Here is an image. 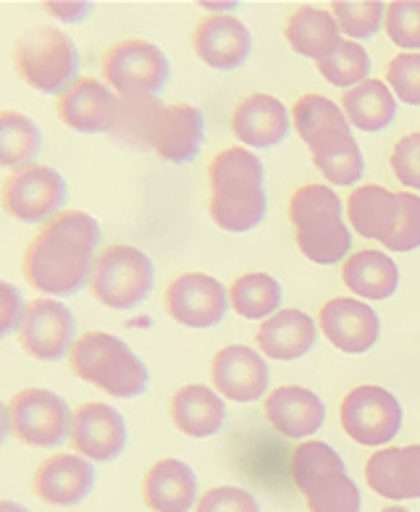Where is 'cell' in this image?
I'll list each match as a JSON object with an SVG mask.
<instances>
[{
    "label": "cell",
    "instance_id": "6da1fadb",
    "mask_svg": "<svg viewBox=\"0 0 420 512\" xmlns=\"http://www.w3.org/2000/svg\"><path fill=\"white\" fill-rule=\"evenodd\" d=\"M100 245L98 221L84 211H61L45 221L24 253V279L50 297H71L92 276Z\"/></svg>",
    "mask_w": 420,
    "mask_h": 512
},
{
    "label": "cell",
    "instance_id": "7a4b0ae2",
    "mask_svg": "<svg viewBox=\"0 0 420 512\" xmlns=\"http://www.w3.org/2000/svg\"><path fill=\"white\" fill-rule=\"evenodd\" d=\"M208 211L218 229L231 234L250 232L266 218V171L247 148H226L208 166Z\"/></svg>",
    "mask_w": 420,
    "mask_h": 512
},
{
    "label": "cell",
    "instance_id": "3957f363",
    "mask_svg": "<svg viewBox=\"0 0 420 512\" xmlns=\"http://www.w3.org/2000/svg\"><path fill=\"white\" fill-rule=\"evenodd\" d=\"M294 129L310 150L315 169L326 182L352 187L363 176V150L350 132V121L334 100L323 95H302L294 103Z\"/></svg>",
    "mask_w": 420,
    "mask_h": 512
},
{
    "label": "cell",
    "instance_id": "277c9868",
    "mask_svg": "<svg viewBox=\"0 0 420 512\" xmlns=\"http://www.w3.org/2000/svg\"><path fill=\"white\" fill-rule=\"evenodd\" d=\"M347 216L360 237L378 239L392 253L420 247V197L363 184L347 197Z\"/></svg>",
    "mask_w": 420,
    "mask_h": 512
},
{
    "label": "cell",
    "instance_id": "5b68a950",
    "mask_svg": "<svg viewBox=\"0 0 420 512\" xmlns=\"http://www.w3.org/2000/svg\"><path fill=\"white\" fill-rule=\"evenodd\" d=\"M69 365L77 379L119 400L140 397L150 384L147 365L134 355L132 347L105 331H87L79 337L69 352Z\"/></svg>",
    "mask_w": 420,
    "mask_h": 512
},
{
    "label": "cell",
    "instance_id": "8992f818",
    "mask_svg": "<svg viewBox=\"0 0 420 512\" xmlns=\"http://www.w3.org/2000/svg\"><path fill=\"white\" fill-rule=\"evenodd\" d=\"M297 247L318 266H331L347 255L352 234L342 218V200L329 184H305L289 200Z\"/></svg>",
    "mask_w": 420,
    "mask_h": 512
},
{
    "label": "cell",
    "instance_id": "52a82bcc",
    "mask_svg": "<svg viewBox=\"0 0 420 512\" xmlns=\"http://www.w3.org/2000/svg\"><path fill=\"white\" fill-rule=\"evenodd\" d=\"M292 478L310 512H360V489L326 442H305L294 449Z\"/></svg>",
    "mask_w": 420,
    "mask_h": 512
},
{
    "label": "cell",
    "instance_id": "ba28073f",
    "mask_svg": "<svg viewBox=\"0 0 420 512\" xmlns=\"http://www.w3.org/2000/svg\"><path fill=\"white\" fill-rule=\"evenodd\" d=\"M14 64L29 87L63 95L79 71L77 45L56 27H29L14 45Z\"/></svg>",
    "mask_w": 420,
    "mask_h": 512
},
{
    "label": "cell",
    "instance_id": "9c48e42d",
    "mask_svg": "<svg viewBox=\"0 0 420 512\" xmlns=\"http://www.w3.org/2000/svg\"><path fill=\"white\" fill-rule=\"evenodd\" d=\"M153 260L132 245H111L95 260L90 289L111 310H129L153 292Z\"/></svg>",
    "mask_w": 420,
    "mask_h": 512
},
{
    "label": "cell",
    "instance_id": "30bf717a",
    "mask_svg": "<svg viewBox=\"0 0 420 512\" xmlns=\"http://www.w3.org/2000/svg\"><path fill=\"white\" fill-rule=\"evenodd\" d=\"M71 418L66 400L50 389H24L8 400L3 410V428L27 447H56L71 436Z\"/></svg>",
    "mask_w": 420,
    "mask_h": 512
},
{
    "label": "cell",
    "instance_id": "8fae6325",
    "mask_svg": "<svg viewBox=\"0 0 420 512\" xmlns=\"http://www.w3.org/2000/svg\"><path fill=\"white\" fill-rule=\"evenodd\" d=\"M103 77L121 98L158 95L171 79V66L158 45L121 40L103 56Z\"/></svg>",
    "mask_w": 420,
    "mask_h": 512
},
{
    "label": "cell",
    "instance_id": "7c38bea8",
    "mask_svg": "<svg viewBox=\"0 0 420 512\" xmlns=\"http://www.w3.org/2000/svg\"><path fill=\"white\" fill-rule=\"evenodd\" d=\"M66 182L56 169L29 163L21 166L3 182V211L24 224H40L58 216L66 203Z\"/></svg>",
    "mask_w": 420,
    "mask_h": 512
},
{
    "label": "cell",
    "instance_id": "4fadbf2b",
    "mask_svg": "<svg viewBox=\"0 0 420 512\" xmlns=\"http://www.w3.org/2000/svg\"><path fill=\"white\" fill-rule=\"evenodd\" d=\"M342 428L363 447H381L399 434L402 407L381 386H357L342 402Z\"/></svg>",
    "mask_w": 420,
    "mask_h": 512
},
{
    "label": "cell",
    "instance_id": "5bb4252c",
    "mask_svg": "<svg viewBox=\"0 0 420 512\" xmlns=\"http://www.w3.org/2000/svg\"><path fill=\"white\" fill-rule=\"evenodd\" d=\"M19 344L21 350L35 360H61L74 347L77 321L69 308H63L58 300H32L24 310L19 323Z\"/></svg>",
    "mask_w": 420,
    "mask_h": 512
},
{
    "label": "cell",
    "instance_id": "9a60e30c",
    "mask_svg": "<svg viewBox=\"0 0 420 512\" xmlns=\"http://www.w3.org/2000/svg\"><path fill=\"white\" fill-rule=\"evenodd\" d=\"M163 302L176 323L189 329H210L224 321L229 289L208 274H182L168 284Z\"/></svg>",
    "mask_w": 420,
    "mask_h": 512
},
{
    "label": "cell",
    "instance_id": "2e32d148",
    "mask_svg": "<svg viewBox=\"0 0 420 512\" xmlns=\"http://www.w3.org/2000/svg\"><path fill=\"white\" fill-rule=\"evenodd\" d=\"M58 119L74 132L100 134L116 127L121 111V95L95 77H79L58 98Z\"/></svg>",
    "mask_w": 420,
    "mask_h": 512
},
{
    "label": "cell",
    "instance_id": "e0dca14e",
    "mask_svg": "<svg viewBox=\"0 0 420 512\" xmlns=\"http://www.w3.org/2000/svg\"><path fill=\"white\" fill-rule=\"evenodd\" d=\"M71 447L87 460H116L126 447V423L119 410L103 402L77 407L71 418Z\"/></svg>",
    "mask_w": 420,
    "mask_h": 512
},
{
    "label": "cell",
    "instance_id": "ac0fdd59",
    "mask_svg": "<svg viewBox=\"0 0 420 512\" xmlns=\"http://www.w3.org/2000/svg\"><path fill=\"white\" fill-rule=\"evenodd\" d=\"M216 392L231 402H255L268 389V365L260 352L245 344H231L216 352L210 363Z\"/></svg>",
    "mask_w": 420,
    "mask_h": 512
},
{
    "label": "cell",
    "instance_id": "d6986e66",
    "mask_svg": "<svg viewBox=\"0 0 420 512\" xmlns=\"http://www.w3.org/2000/svg\"><path fill=\"white\" fill-rule=\"evenodd\" d=\"M192 48L205 66L218 71L239 69L252 50V35L237 16L210 14L200 19L192 35Z\"/></svg>",
    "mask_w": 420,
    "mask_h": 512
},
{
    "label": "cell",
    "instance_id": "ffe728a7",
    "mask_svg": "<svg viewBox=\"0 0 420 512\" xmlns=\"http://www.w3.org/2000/svg\"><path fill=\"white\" fill-rule=\"evenodd\" d=\"M95 468L82 455H53L42 460L32 478V489L45 505L71 507L90 497Z\"/></svg>",
    "mask_w": 420,
    "mask_h": 512
},
{
    "label": "cell",
    "instance_id": "44dd1931",
    "mask_svg": "<svg viewBox=\"0 0 420 512\" xmlns=\"http://www.w3.org/2000/svg\"><path fill=\"white\" fill-rule=\"evenodd\" d=\"M321 329L336 350L360 355L376 344L381 321L365 302L336 297L321 308Z\"/></svg>",
    "mask_w": 420,
    "mask_h": 512
},
{
    "label": "cell",
    "instance_id": "7402d4cb",
    "mask_svg": "<svg viewBox=\"0 0 420 512\" xmlns=\"http://www.w3.org/2000/svg\"><path fill=\"white\" fill-rule=\"evenodd\" d=\"M266 421L287 439H305L326 421V405L305 386H279L263 405Z\"/></svg>",
    "mask_w": 420,
    "mask_h": 512
},
{
    "label": "cell",
    "instance_id": "603a6c76",
    "mask_svg": "<svg viewBox=\"0 0 420 512\" xmlns=\"http://www.w3.org/2000/svg\"><path fill=\"white\" fill-rule=\"evenodd\" d=\"M368 486L386 499H420V444L378 449L365 465Z\"/></svg>",
    "mask_w": 420,
    "mask_h": 512
},
{
    "label": "cell",
    "instance_id": "cb8c5ba5",
    "mask_svg": "<svg viewBox=\"0 0 420 512\" xmlns=\"http://www.w3.org/2000/svg\"><path fill=\"white\" fill-rule=\"evenodd\" d=\"M231 132L250 148H273L289 134V111L279 98L258 92L239 100L231 113Z\"/></svg>",
    "mask_w": 420,
    "mask_h": 512
},
{
    "label": "cell",
    "instance_id": "d4e9b609",
    "mask_svg": "<svg viewBox=\"0 0 420 512\" xmlns=\"http://www.w3.org/2000/svg\"><path fill=\"white\" fill-rule=\"evenodd\" d=\"M203 137V111L195 106L176 103V106H166L161 121H158L153 150L158 153V158H163V161L182 166V163L195 161L200 148H203Z\"/></svg>",
    "mask_w": 420,
    "mask_h": 512
},
{
    "label": "cell",
    "instance_id": "484cf974",
    "mask_svg": "<svg viewBox=\"0 0 420 512\" xmlns=\"http://www.w3.org/2000/svg\"><path fill=\"white\" fill-rule=\"evenodd\" d=\"M142 499L153 512H189L197 502V476L182 460H161L147 470Z\"/></svg>",
    "mask_w": 420,
    "mask_h": 512
},
{
    "label": "cell",
    "instance_id": "4316f807",
    "mask_svg": "<svg viewBox=\"0 0 420 512\" xmlns=\"http://www.w3.org/2000/svg\"><path fill=\"white\" fill-rule=\"evenodd\" d=\"M171 421L189 439H208L221 431L226 421V405L216 392L203 384L182 386L171 397Z\"/></svg>",
    "mask_w": 420,
    "mask_h": 512
},
{
    "label": "cell",
    "instance_id": "83f0119b",
    "mask_svg": "<svg viewBox=\"0 0 420 512\" xmlns=\"http://www.w3.org/2000/svg\"><path fill=\"white\" fill-rule=\"evenodd\" d=\"M318 329L302 310H279L258 329V347L273 360H297L313 350Z\"/></svg>",
    "mask_w": 420,
    "mask_h": 512
},
{
    "label": "cell",
    "instance_id": "f1b7e54d",
    "mask_svg": "<svg viewBox=\"0 0 420 512\" xmlns=\"http://www.w3.org/2000/svg\"><path fill=\"white\" fill-rule=\"evenodd\" d=\"M284 37L294 48V53H300L305 58H315V61L329 58L344 43L342 27L336 22V16L331 11H323V8L315 6L297 8L287 19Z\"/></svg>",
    "mask_w": 420,
    "mask_h": 512
},
{
    "label": "cell",
    "instance_id": "f546056e",
    "mask_svg": "<svg viewBox=\"0 0 420 512\" xmlns=\"http://www.w3.org/2000/svg\"><path fill=\"white\" fill-rule=\"evenodd\" d=\"M344 284L365 300H386L399 287V268L389 255L378 250H360L347 258L342 268Z\"/></svg>",
    "mask_w": 420,
    "mask_h": 512
},
{
    "label": "cell",
    "instance_id": "4dcf8cb0",
    "mask_svg": "<svg viewBox=\"0 0 420 512\" xmlns=\"http://www.w3.org/2000/svg\"><path fill=\"white\" fill-rule=\"evenodd\" d=\"M342 111L352 127H357L360 132H378L392 124L394 113H397V98L384 82L365 79L363 85L344 90Z\"/></svg>",
    "mask_w": 420,
    "mask_h": 512
},
{
    "label": "cell",
    "instance_id": "1f68e13d",
    "mask_svg": "<svg viewBox=\"0 0 420 512\" xmlns=\"http://www.w3.org/2000/svg\"><path fill=\"white\" fill-rule=\"evenodd\" d=\"M163 111L166 106L155 95L121 98L119 121L111 129L113 142L129 150H153L155 129H158Z\"/></svg>",
    "mask_w": 420,
    "mask_h": 512
},
{
    "label": "cell",
    "instance_id": "d6a6232c",
    "mask_svg": "<svg viewBox=\"0 0 420 512\" xmlns=\"http://www.w3.org/2000/svg\"><path fill=\"white\" fill-rule=\"evenodd\" d=\"M229 305L234 313L250 321L276 316V308L281 305V284L268 274L239 276L229 289Z\"/></svg>",
    "mask_w": 420,
    "mask_h": 512
},
{
    "label": "cell",
    "instance_id": "836d02e7",
    "mask_svg": "<svg viewBox=\"0 0 420 512\" xmlns=\"http://www.w3.org/2000/svg\"><path fill=\"white\" fill-rule=\"evenodd\" d=\"M42 148V134L37 124L24 113H0V163L3 166H29Z\"/></svg>",
    "mask_w": 420,
    "mask_h": 512
},
{
    "label": "cell",
    "instance_id": "e575fe53",
    "mask_svg": "<svg viewBox=\"0 0 420 512\" xmlns=\"http://www.w3.org/2000/svg\"><path fill=\"white\" fill-rule=\"evenodd\" d=\"M318 71H321V77L329 85L352 90V87L363 85L365 79H368L371 58H368V50L363 45L355 43V40H347L329 58L318 61Z\"/></svg>",
    "mask_w": 420,
    "mask_h": 512
},
{
    "label": "cell",
    "instance_id": "d590c367",
    "mask_svg": "<svg viewBox=\"0 0 420 512\" xmlns=\"http://www.w3.org/2000/svg\"><path fill=\"white\" fill-rule=\"evenodd\" d=\"M331 14L342 27V35L352 37L357 43V40L373 37L381 29L386 19V6L381 0H336Z\"/></svg>",
    "mask_w": 420,
    "mask_h": 512
},
{
    "label": "cell",
    "instance_id": "8d00e7d4",
    "mask_svg": "<svg viewBox=\"0 0 420 512\" xmlns=\"http://www.w3.org/2000/svg\"><path fill=\"white\" fill-rule=\"evenodd\" d=\"M386 35L405 50L420 48V0H394L386 6Z\"/></svg>",
    "mask_w": 420,
    "mask_h": 512
},
{
    "label": "cell",
    "instance_id": "74e56055",
    "mask_svg": "<svg viewBox=\"0 0 420 512\" xmlns=\"http://www.w3.org/2000/svg\"><path fill=\"white\" fill-rule=\"evenodd\" d=\"M386 82L392 87L394 98L407 106H420V53H402L389 61Z\"/></svg>",
    "mask_w": 420,
    "mask_h": 512
},
{
    "label": "cell",
    "instance_id": "f35d334b",
    "mask_svg": "<svg viewBox=\"0 0 420 512\" xmlns=\"http://www.w3.org/2000/svg\"><path fill=\"white\" fill-rule=\"evenodd\" d=\"M195 512H260L258 499L239 486H216L197 499Z\"/></svg>",
    "mask_w": 420,
    "mask_h": 512
},
{
    "label": "cell",
    "instance_id": "ab89813d",
    "mask_svg": "<svg viewBox=\"0 0 420 512\" xmlns=\"http://www.w3.org/2000/svg\"><path fill=\"white\" fill-rule=\"evenodd\" d=\"M392 171L405 187L420 190V134H407L394 145Z\"/></svg>",
    "mask_w": 420,
    "mask_h": 512
},
{
    "label": "cell",
    "instance_id": "60d3db41",
    "mask_svg": "<svg viewBox=\"0 0 420 512\" xmlns=\"http://www.w3.org/2000/svg\"><path fill=\"white\" fill-rule=\"evenodd\" d=\"M24 310L27 308H24L19 289L11 281H0V334H11L19 329Z\"/></svg>",
    "mask_w": 420,
    "mask_h": 512
},
{
    "label": "cell",
    "instance_id": "b9f144b4",
    "mask_svg": "<svg viewBox=\"0 0 420 512\" xmlns=\"http://www.w3.org/2000/svg\"><path fill=\"white\" fill-rule=\"evenodd\" d=\"M45 11H48L50 16H56V19H61V22H82V19H87L92 11L90 3H53V0H48L45 3Z\"/></svg>",
    "mask_w": 420,
    "mask_h": 512
},
{
    "label": "cell",
    "instance_id": "7bdbcfd3",
    "mask_svg": "<svg viewBox=\"0 0 420 512\" xmlns=\"http://www.w3.org/2000/svg\"><path fill=\"white\" fill-rule=\"evenodd\" d=\"M0 512H29V510L24 505H19V502L3 499V502H0Z\"/></svg>",
    "mask_w": 420,
    "mask_h": 512
},
{
    "label": "cell",
    "instance_id": "ee69618b",
    "mask_svg": "<svg viewBox=\"0 0 420 512\" xmlns=\"http://www.w3.org/2000/svg\"><path fill=\"white\" fill-rule=\"evenodd\" d=\"M381 512H410V510H405V507H384Z\"/></svg>",
    "mask_w": 420,
    "mask_h": 512
}]
</instances>
